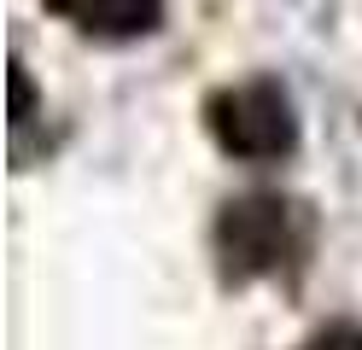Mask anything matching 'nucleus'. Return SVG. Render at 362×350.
I'll return each instance as SVG.
<instances>
[{"label": "nucleus", "instance_id": "f257e3e1", "mask_svg": "<svg viewBox=\"0 0 362 350\" xmlns=\"http://www.w3.org/2000/svg\"><path fill=\"white\" fill-rule=\"evenodd\" d=\"M205 123L216 134V146L245 163H275L298 146V117H292V100L275 82H240V88L211 93Z\"/></svg>", "mask_w": 362, "mask_h": 350}, {"label": "nucleus", "instance_id": "f03ea898", "mask_svg": "<svg viewBox=\"0 0 362 350\" xmlns=\"http://www.w3.org/2000/svg\"><path fill=\"white\" fill-rule=\"evenodd\" d=\"M216 251H222V274L228 280H257V274H281L298 257V233H292V204L275 193H252L234 199L216 222Z\"/></svg>", "mask_w": 362, "mask_h": 350}, {"label": "nucleus", "instance_id": "7ed1b4c3", "mask_svg": "<svg viewBox=\"0 0 362 350\" xmlns=\"http://www.w3.org/2000/svg\"><path fill=\"white\" fill-rule=\"evenodd\" d=\"M47 6L100 41H134L158 30V18H164V0H47Z\"/></svg>", "mask_w": 362, "mask_h": 350}, {"label": "nucleus", "instance_id": "20e7f679", "mask_svg": "<svg viewBox=\"0 0 362 350\" xmlns=\"http://www.w3.org/2000/svg\"><path fill=\"white\" fill-rule=\"evenodd\" d=\"M304 350H362V327H327V333H315Z\"/></svg>", "mask_w": 362, "mask_h": 350}]
</instances>
